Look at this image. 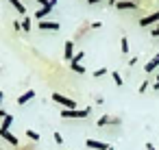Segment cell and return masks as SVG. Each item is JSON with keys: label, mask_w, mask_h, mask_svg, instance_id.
I'll use <instances>...</instances> for the list:
<instances>
[{"label": "cell", "mask_w": 159, "mask_h": 150, "mask_svg": "<svg viewBox=\"0 0 159 150\" xmlns=\"http://www.w3.org/2000/svg\"><path fill=\"white\" fill-rule=\"evenodd\" d=\"M89 113H92V107H85V109H63L59 115L63 120H85V117H89Z\"/></svg>", "instance_id": "cell-1"}, {"label": "cell", "mask_w": 159, "mask_h": 150, "mask_svg": "<svg viewBox=\"0 0 159 150\" xmlns=\"http://www.w3.org/2000/svg\"><path fill=\"white\" fill-rule=\"evenodd\" d=\"M57 2H59V0H48V5H46V7H42V9H37V11L33 13V18H37L39 22H42V20H46V18L55 11V5H57Z\"/></svg>", "instance_id": "cell-2"}, {"label": "cell", "mask_w": 159, "mask_h": 150, "mask_svg": "<svg viewBox=\"0 0 159 150\" xmlns=\"http://www.w3.org/2000/svg\"><path fill=\"white\" fill-rule=\"evenodd\" d=\"M52 100H55L57 104H61L63 109H76V102H74L72 98L63 96V94H52Z\"/></svg>", "instance_id": "cell-3"}, {"label": "cell", "mask_w": 159, "mask_h": 150, "mask_svg": "<svg viewBox=\"0 0 159 150\" xmlns=\"http://www.w3.org/2000/svg\"><path fill=\"white\" fill-rule=\"evenodd\" d=\"M98 126H120L122 124V120L120 117H116V115H109V113H105V115H100L98 117V122H96Z\"/></svg>", "instance_id": "cell-4"}, {"label": "cell", "mask_w": 159, "mask_h": 150, "mask_svg": "<svg viewBox=\"0 0 159 150\" xmlns=\"http://www.w3.org/2000/svg\"><path fill=\"white\" fill-rule=\"evenodd\" d=\"M37 29H39V31H50V33H57V31L61 29V24H59V22H52V20H42V22L37 24Z\"/></svg>", "instance_id": "cell-5"}, {"label": "cell", "mask_w": 159, "mask_h": 150, "mask_svg": "<svg viewBox=\"0 0 159 150\" xmlns=\"http://www.w3.org/2000/svg\"><path fill=\"white\" fill-rule=\"evenodd\" d=\"M85 146H87V148H94V150H113L111 143H107V141H98V139H87Z\"/></svg>", "instance_id": "cell-6"}, {"label": "cell", "mask_w": 159, "mask_h": 150, "mask_svg": "<svg viewBox=\"0 0 159 150\" xmlns=\"http://www.w3.org/2000/svg\"><path fill=\"white\" fill-rule=\"evenodd\" d=\"M0 137H2L7 143H11L13 148H20V141H18V137H16L11 130H0Z\"/></svg>", "instance_id": "cell-7"}, {"label": "cell", "mask_w": 159, "mask_h": 150, "mask_svg": "<svg viewBox=\"0 0 159 150\" xmlns=\"http://www.w3.org/2000/svg\"><path fill=\"white\" fill-rule=\"evenodd\" d=\"M63 57H66V61H72V59H74V42H66V46H63Z\"/></svg>", "instance_id": "cell-8"}, {"label": "cell", "mask_w": 159, "mask_h": 150, "mask_svg": "<svg viewBox=\"0 0 159 150\" xmlns=\"http://www.w3.org/2000/svg\"><path fill=\"white\" fill-rule=\"evenodd\" d=\"M157 68H159V52H157V55H155V57L144 65V70H146V74H150V72H155Z\"/></svg>", "instance_id": "cell-9"}, {"label": "cell", "mask_w": 159, "mask_h": 150, "mask_svg": "<svg viewBox=\"0 0 159 150\" xmlns=\"http://www.w3.org/2000/svg\"><path fill=\"white\" fill-rule=\"evenodd\" d=\"M33 98H35V91H33V89H26L22 96H18V104H26V102H31Z\"/></svg>", "instance_id": "cell-10"}, {"label": "cell", "mask_w": 159, "mask_h": 150, "mask_svg": "<svg viewBox=\"0 0 159 150\" xmlns=\"http://www.w3.org/2000/svg\"><path fill=\"white\" fill-rule=\"evenodd\" d=\"M116 9H120V11H131V9H137V5L135 2H131V0H120V2H116Z\"/></svg>", "instance_id": "cell-11"}, {"label": "cell", "mask_w": 159, "mask_h": 150, "mask_svg": "<svg viewBox=\"0 0 159 150\" xmlns=\"http://www.w3.org/2000/svg\"><path fill=\"white\" fill-rule=\"evenodd\" d=\"M9 2L13 5V9H16V11H18L20 15H26V7H24V5L20 2V0H9Z\"/></svg>", "instance_id": "cell-12"}, {"label": "cell", "mask_w": 159, "mask_h": 150, "mask_svg": "<svg viewBox=\"0 0 159 150\" xmlns=\"http://www.w3.org/2000/svg\"><path fill=\"white\" fill-rule=\"evenodd\" d=\"M11 124H13V115H7L2 122H0V130H9V128H11Z\"/></svg>", "instance_id": "cell-13"}, {"label": "cell", "mask_w": 159, "mask_h": 150, "mask_svg": "<svg viewBox=\"0 0 159 150\" xmlns=\"http://www.w3.org/2000/svg\"><path fill=\"white\" fill-rule=\"evenodd\" d=\"M26 137H29V141H33V143L39 141V133H37V130H31V128L26 130Z\"/></svg>", "instance_id": "cell-14"}, {"label": "cell", "mask_w": 159, "mask_h": 150, "mask_svg": "<svg viewBox=\"0 0 159 150\" xmlns=\"http://www.w3.org/2000/svg\"><path fill=\"white\" fill-rule=\"evenodd\" d=\"M31 15H24V20H22V31H26V33H31Z\"/></svg>", "instance_id": "cell-15"}, {"label": "cell", "mask_w": 159, "mask_h": 150, "mask_svg": "<svg viewBox=\"0 0 159 150\" xmlns=\"http://www.w3.org/2000/svg\"><path fill=\"white\" fill-rule=\"evenodd\" d=\"M70 68H72V72H76V74H85V65H81V63H70Z\"/></svg>", "instance_id": "cell-16"}, {"label": "cell", "mask_w": 159, "mask_h": 150, "mask_svg": "<svg viewBox=\"0 0 159 150\" xmlns=\"http://www.w3.org/2000/svg\"><path fill=\"white\" fill-rule=\"evenodd\" d=\"M129 48H131V46H129V39H126V37H122V39H120V50L126 55V52H129Z\"/></svg>", "instance_id": "cell-17"}, {"label": "cell", "mask_w": 159, "mask_h": 150, "mask_svg": "<svg viewBox=\"0 0 159 150\" xmlns=\"http://www.w3.org/2000/svg\"><path fill=\"white\" fill-rule=\"evenodd\" d=\"M111 78H113V83H116V85H118V87H120V85H122V83H124V78H122V76H120V74H118V72H111Z\"/></svg>", "instance_id": "cell-18"}, {"label": "cell", "mask_w": 159, "mask_h": 150, "mask_svg": "<svg viewBox=\"0 0 159 150\" xmlns=\"http://www.w3.org/2000/svg\"><path fill=\"white\" fill-rule=\"evenodd\" d=\"M83 57H85V52L81 50V52H76V55H74V59H72L70 63H81V61H83Z\"/></svg>", "instance_id": "cell-19"}, {"label": "cell", "mask_w": 159, "mask_h": 150, "mask_svg": "<svg viewBox=\"0 0 159 150\" xmlns=\"http://www.w3.org/2000/svg\"><path fill=\"white\" fill-rule=\"evenodd\" d=\"M105 74H107V68H98L92 76H94V78H100V76H105Z\"/></svg>", "instance_id": "cell-20"}, {"label": "cell", "mask_w": 159, "mask_h": 150, "mask_svg": "<svg viewBox=\"0 0 159 150\" xmlns=\"http://www.w3.org/2000/svg\"><path fill=\"white\" fill-rule=\"evenodd\" d=\"M52 139H55L59 146H63V137H61V133H59V130H55V133H52Z\"/></svg>", "instance_id": "cell-21"}, {"label": "cell", "mask_w": 159, "mask_h": 150, "mask_svg": "<svg viewBox=\"0 0 159 150\" xmlns=\"http://www.w3.org/2000/svg\"><path fill=\"white\" fill-rule=\"evenodd\" d=\"M148 85H150V83H148V81H144V83H142V85H139V94H144V91H146V89H148Z\"/></svg>", "instance_id": "cell-22"}, {"label": "cell", "mask_w": 159, "mask_h": 150, "mask_svg": "<svg viewBox=\"0 0 159 150\" xmlns=\"http://www.w3.org/2000/svg\"><path fill=\"white\" fill-rule=\"evenodd\" d=\"M13 31H22V22H18V20H13Z\"/></svg>", "instance_id": "cell-23"}, {"label": "cell", "mask_w": 159, "mask_h": 150, "mask_svg": "<svg viewBox=\"0 0 159 150\" xmlns=\"http://www.w3.org/2000/svg\"><path fill=\"white\" fill-rule=\"evenodd\" d=\"M150 35H152V37H159V24H157V26L150 31Z\"/></svg>", "instance_id": "cell-24"}, {"label": "cell", "mask_w": 159, "mask_h": 150, "mask_svg": "<svg viewBox=\"0 0 159 150\" xmlns=\"http://www.w3.org/2000/svg\"><path fill=\"white\" fill-rule=\"evenodd\" d=\"M100 26H102V24H100V22H92V26H89V29H94V31H98V29H100Z\"/></svg>", "instance_id": "cell-25"}, {"label": "cell", "mask_w": 159, "mask_h": 150, "mask_svg": "<svg viewBox=\"0 0 159 150\" xmlns=\"http://www.w3.org/2000/svg\"><path fill=\"white\" fill-rule=\"evenodd\" d=\"M7 115H9V113H7V111H5V109H0V122H2V120H5V117H7Z\"/></svg>", "instance_id": "cell-26"}, {"label": "cell", "mask_w": 159, "mask_h": 150, "mask_svg": "<svg viewBox=\"0 0 159 150\" xmlns=\"http://www.w3.org/2000/svg\"><path fill=\"white\" fill-rule=\"evenodd\" d=\"M152 89H155V91H159V81H155V83H152Z\"/></svg>", "instance_id": "cell-27"}, {"label": "cell", "mask_w": 159, "mask_h": 150, "mask_svg": "<svg viewBox=\"0 0 159 150\" xmlns=\"http://www.w3.org/2000/svg\"><path fill=\"white\" fill-rule=\"evenodd\" d=\"M146 150H157V148H155V146H152V143L148 141V143H146Z\"/></svg>", "instance_id": "cell-28"}, {"label": "cell", "mask_w": 159, "mask_h": 150, "mask_svg": "<svg viewBox=\"0 0 159 150\" xmlns=\"http://www.w3.org/2000/svg\"><path fill=\"white\" fill-rule=\"evenodd\" d=\"M89 5H98V2H102V0H87Z\"/></svg>", "instance_id": "cell-29"}, {"label": "cell", "mask_w": 159, "mask_h": 150, "mask_svg": "<svg viewBox=\"0 0 159 150\" xmlns=\"http://www.w3.org/2000/svg\"><path fill=\"white\" fill-rule=\"evenodd\" d=\"M5 100V94H2V89H0V102H2Z\"/></svg>", "instance_id": "cell-30"}, {"label": "cell", "mask_w": 159, "mask_h": 150, "mask_svg": "<svg viewBox=\"0 0 159 150\" xmlns=\"http://www.w3.org/2000/svg\"><path fill=\"white\" fill-rule=\"evenodd\" d=\"M116 2H120V0H109V5H113V7H116Z\"/></svg>", "instance_id": "cell-31"}, {"label": "cell", "mask_w": 159, "mask_h": 150, "mask_svg": "<svg viewBox=\"0 0 159 150\" xmlns=\"http://www.w3.org/2000/svg\"><path fill=\"white\" fill-rule=\"evenodd\" d=\"M157 81H159V74H157Z\"/></svg>", "instance_id": "cell-32"}, {"label": "cell", "mask_w": 159, "mask_h": 150, "mask_svg": "<svg viewBox=\"0 0 159 150\" xmlns=\"http://www.w3.org/2000/svg\"><path fill=\"white\" fill-rule=\"evenodd\" d=\"M0 150H2V148H0Z\"/></svg>", "instance_id": "cell-33"}]
</instances>
